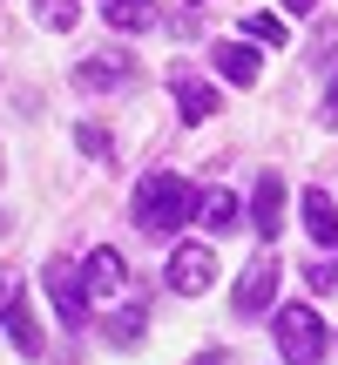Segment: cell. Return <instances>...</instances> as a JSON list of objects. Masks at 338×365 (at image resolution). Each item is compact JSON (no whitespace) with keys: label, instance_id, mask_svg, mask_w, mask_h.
I'll list each match as a JSON object with an SVG mask.
<instances>
[{"label":"cell","instance_id":"23","mask_svg":"<svg viewBox=\"0 0 338 365\" xmlns=\"http://www.w3.org/2000/svg\"><path fill=\"white\" fill-rule=\"evenodd\" d=\"M0 230H7V217H0Z\"/></svg>","mask_w":338,"mask_h":365},{"label":"cell","instance_id":"11","mask_svg":"<svg viewBox=\"0 0 338 365\" xmlns=\"http://www.w3.org/2000/svg\"><path fill=\"white\" fill-rule=\"evenodd\" d=\"M169 95H176V108H183V122H210V115H217V88H210V81H196V75H183L176 81V88H169Z\"/></svg>","mask_w":338,"mask_h":365},{"label":"cell","instance_id":"15","mask_svg":"<svg viewBox=\"0 0 338 365\" xmlns=\"http://www.w3.org/2000/svg\"><path fill=\"white\" fill-rule=\"evenodd\" d=\"M7 339H14V352H21V359H41V331H34V312H27V304H14V312H7Z\"/></svg>","mask_w":338,"mask_h":365},{"label":"cell","instance_id":"2","mask_svg":"<svg viewBox=\"0 0 338 365\" xmlns=\"http://www.w3.org/2000/svg\"><path fill=\"white\" fill-rule=\"evenodd\" d=\"M325 318H318V304H285L277 312V352H285V365H318L325 359Z\"/></svg>","mask_w":338,"mask_h":365},{"label":"cell","instance_id":"7","mask_svg":"<svg viewBox=\"0 0 338 365\" xmlns=\"http://www.w3.org/2000/svg\"><path fill=\"white\" fill-rule=\"evenodd\" d=\"M250 223H257V237H277L285 230V182L271 170L257 176V190H250Z\"/></svg>","mask_w":338,"mask_h":365},{"label":"cell","instance_id":"6","mask_svg":"<svg viewBox=\"0 0 338 365\" xmlns=\"http://www.w3.org/2000/svg\"><path fill=\"white\" fill-rule=\"evenodd\" d=\"M135 75H143V68H135V54H122V48L88 54V61L75 68V81H81V88H129Z\"/></svg>","mask_w":338,"mask_h":365},{"label":"cell","instance_id":"1","mask_svg":"<svg viewBox=\"0 0 338 365\" xmlns=\"http://www.w3.org/2000/svg\"><path fill=\"white\" fill-rule=\"evenodd\" d=\"M196 203H203V196H196L176 170H156V176L135 182V223H143L149 237H176L183 223L196 217Z\"/></svg>","mask_w":338,"mask_h":365},{"label":"cell","instance_id":"16","mask_svg":"<svg viewBox=\"0 0 338 365\" xmlns=\"http://www.w3.org/2000/svg\"><path fill=\"white\" fill-rule=\"evenodd\" d=\"M244 41L250 48H285V21L277 14H244Z\"/></svg>","mask_w":338,"mask_h":365},{"label":"cell","instance_id":"5","mask_svg":"<svg viewBox=\"0 0 338 365\" xmlns=\"http://www.w3.org/2000/svg\"><path fill=\"white\" fill-rule=\"evenodd\" d=\"M271 298H277V257H271V250H257V257L244 264V277H237L230 304H237V318H257Z\"/></svg>","mask_w":338,"mask_h":365},{"label":"cell","instance_id":"19","mask_svg":"<svg viewBox=\"0 0 338 365\" xmlns=\"http://www.w3.org/2000/svg\"><path fill=\"white\" fill-rule=\"evenodd\" d=\"M75 143L88 149L95 163H108V156H116V143H108V129H95V122H81V129H75Z\"/></svg>","mask_w":338,"mask_h":365},{"label":"cell","instance_id":"10","mask_svg":"<svg viewBox=\"0 0 338 365\" xmlns=\"http://www.w3.org/2000/svg\"><path fill=\"white\" fill-rule=\"evenodd\" d=\"M304 230H312L318 250H338V210L325 190H304Z\"/></svg>","mask_w":338,"mask_h":365},{"label":"cell","instance_id":"8","mask_svg":"<svg viewBox=\"0 0 338 365\" xmlns=\"http://www.w3.org/2000/svg\"><path fill=\"white\" fill-rule=\"evenodd\" d=\"M210 61H217V75L237 81V88H250V81H257V68H264L250 41H217V48H210Z\"/></svg>","mask_w":338,"mask_h":365},{"label":"cell","instance_id":"18","mask_svg":"<svg viewBox=\"0 0 338 365\" xmlns=\"http://www.w3.org/2000/svg\"><path fill=\"white\" fill-rule=\"evenodd\" d=\"M14 304H27V277H21V271H7V264H0V318H7Z\"/></svg>","mask_w":338,"mask_h":365},{"label":"cell","instance_id":"14","mask_svg":"<svg viewBox=\"0 0 338 365\" xmlns=\"http://www.w3.org/2000/svg\"><path fill=\"white\" fill-rule=\"evenodd\" d=\"M196 217H203V230H237V196L230 190H203V203H196Z\"/></svg>","mask_w":338,"mask_h":365},{"label":"cell","instance_id":"17","mask_svg":"<svg viewBox=\"0 0 338 365\" xmlns=\"http://www.w3.org/2000/svg\"><path fill=\"white\" fill-rule=\"evenodd\" d=\"M34 14L54 27V34H68V27H75V0H34Z\"/></svg>","mask_w":338,"mask_h":365},{"label":"cell","instance_id":"13","mask_svg":"<svg viewBox=\"0 0 338 365\" xmlns=\"http://www.w3.org/2000/svg\"><path fill=\"white\" fill-rule=\"evenodd\" d=\"M102 21L116 27V34H143V27H156V0H108Z\"/></svg>","mask_w":338,"mask_h":365},{"label":"cell","instance_id":"12","mask_svg":"<svg viewBox=\"0 0 338 365\" xmlns=\"http://www.w3.org/2000/svg\"><path fill=\"white\" fill-rule=\"evenodd\" d=\"M81 271H88V291H122L129 284V264H122V250H88V264H81Z\"/></svg>","mask_w":338,"mask_h":365},{"label":"cell","instance_id":"20","mask_svg":"<svg viewBox=\"0 0 338 365\" xmlns=\"http://www.w3.org/2000/svg\"><path fill=\"white\" fill-rule=\"evenodd\" d=\"M304 284H312V298H318V291L338 284V271H332V264H304Z\"/></svg>","mask_w":338,"mask_h":365},{"label":"cell","instance_id":"4","mask_svg":"<svg viewBox=\"0 0 338 365\" xmlns=\"http://www.w3.org/2000/svg\"><path fill=\"white\" fill-rule=\"evenodd\" d=\"M210 284H217V250H210V244H176V250H169V291L203 298Z\"/></svg>","mask_w":338,"mask_h":365},{"label":"cell","instance_id":"3","mask_svg":"<svg viewBox=\"0 0 338 365\" xmlns=\"http://www.w3.org/2000/svg\"><path fill=\"white\" fill-rule=\"evenodd\" d=\"M41 284H48V304H54V318H61L68 331H81V325H88V271H81V264L54 257Z\"/></svg>","mask_w":338,"mask_h":365},{"label":"cell","instance_id":"9","mask_svg":"<svg viewBox=\"0 0 338 365\" xmlns=\"http://www.w3.org/2000/svg\"><path fill=\"white\" fill-rule=\"evenodd\" d=\"M143 325H149V304H122V312H116V318H102L95 331H102L116 352H135V345H143Z\"/></svg>","mask_w":338,"mask_h":365},{"label":"cell","instance_id":"22","mask_svg":"<svg viewBox=\"0 0 338 365\" xmlns=\"http://www.w3.org/2000/svg\"><path fill=\"white\" fill-rule=\"evenodd\" d=\"M285 7H291V14H312V7H318V0H285Z\"/></svg>","mask_w":338,"mask_h":365},{"label":"cell","instance_id":"21","mask_svg":"<svg viewBox=\"0 0 338 365\" xmlns=\"http://www.w3.org/2000/svg\"><path fill=\"white\" fill-rule=\"evenodd\" d=\"M318 122H325V129H338V75H332V88H325V108H318Z\"/></svg>","mask_w":338,"mask_h":365},{"label":"cell","instance_id":"24","mask_svg":"<svg viewBox=\"0 0 338 365\" xmlns=\"http://www.w3.org/2000/svg\"><path fill=\"white\" fill-rule=\"evenodd\" d=\"M190 7H203V0H190Z\"/></svg>","mask_w":338,"mask_h":365},{"label":"cell","instance_id":"25","mask_svg":"<svg viewBox=\"0 0 338 365\" xmlns=\"http://www.w3.org/2000/svg\"><path fill=\"white\" fill-rule=\"evenodd\" d=\"M210 365H217V359H210Z\"/></svg>","mask_w":338,"mask_h":365}]
</instances>
